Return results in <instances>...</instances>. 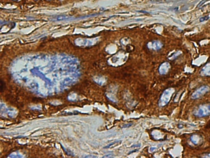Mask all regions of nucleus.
<instances>
[{
	"mask_svg": "<svg viewBox=\"0 0 210 158\" xmlns=\"http://www.w3.org/2000/svg\"><path fill=\"white\" fill-rule=\"evenodd\" d=\"M193 115L197 117H204L210 115V103H203L195 108Z\"/></svg>",
	"mask_w": 210,
	"mask_h": 158,
	"instance_id": "1",
	"label": "nucleus"
},
{
	"mask_svg": "<svg viewBox=\"0 0 210 158\" xmlns=\"http://www.w3.org/2000/svg\"><path fill=\"white\" fill-rule=\"evenodd\" d=\"M174 92L175 91L173 88H168L167 89L165 90L160 97L159 102V106L161 107L166 106V105L169 103V101H170Z\"/></svg>",
	"mask_w": 210,
	"mask_h": 158,
	"instance_id": "2",
	"label": "nucleus"
},
{
	"mask_svg": "<svg viewBox=\"0 0 210 158\" xmlns=\"http://www.w3.org/2000/svg\"><path fill=\"white\" fill-rule=\"evenodd\" d=\"M210 91V87L207 85H203L197 88V89L192 93L191 95L192 99H200L201 97H203L207 93H208Z\"/></svg>",
	"mask_w": 210,
	"mask_h": 158,
	"instance_id": "3",
	"label": "nucleus"
},
{
	"mask_svg": "<svg viewBox=\"0 0 210 158\" xmlns=\"http://www.w3.org/2000/svg\"><path fill=\"white\" fill-rule=\"evenodd\" d=\"M163 46V44L160 41H158V40H154V41L148 43L147 44V47L149 49L154 51H158L160 50Z\"/></svg>",
	"mask_w": 210,
	"mask_h": 158,
	"instance_id": "4",
	"label": "nucleus"
},
{
	"mask_svg": "<svg viewBox=\"0 0 210 158\" xmlns=\"http://www.w3.org/2000/svg\"><path fill=\"white\" fill-rule=\"evenodd\" d=\"M170 68H171L170 64L167 62H164L160 66L159 69V72L161 75H167L169 72V71L170 70Z\"/></svg>",
	"mask_w": 210,
	"mask_h": 158,
	"instance_id": "5",
	"label": "nucleus"
},
{
	"mask_svg": "<svg viewBox=\"0 0 210 158\" xmlns=\"http://www.w3.org/2000/svg\"><path fill=\"white\" fill-rule=\"evenodd\" d=\"M191 141L193 144L195 145H199L202 143L203 139L200 135L199 134H193L191 137Z\"/></svg>",
	"mask_w": 210,
	"mask_h": 158,
	"instance_id": "6",
	"label": "nucleus"
},
{
	"mask_svg": "<svg viewBox=\"0 0 210 158\" xmlns=\"http://www.w3.org/2000/svg\"><path fill=\"white\" fill-rule=\"evenodd\" d=\"M200 74L203 76H210V62L207 63L201 68Z\"/></svg>",
	"mask_w": 210,
	"mask_h": 158,
	"instance_id": "7",
	"label": "nucleus"
},
{
	"mask_svg": "<svg viewBox=\"0 0 210 158\" xmlns=\"http://www.w3.org/2000/svg\"><path fill=\"white\" fill-rule=\"evenodd\" d=\"M56 20L57 21H66V20H68L70 19L69 16L67 15H58L55 18Z\"/></svg>",
	"mask_w": 210,
	"mask_h": 158,
	"instance_id": "8",
	"label": "nucleus"
},
{
	"mask_svg": "<svg viewBox=\"0 0 210 158\" xmlns=\"http://www.w3.org/2000/svg\"><path fill=\"white\" fill-rule=\"evenodd\" d=\"M209 19V16L208 15H206V16H203V17H201V18H200L199 21L200 22H203L205 21H207Z\"/></svg>",
	"mask_w": 210,
	"mask_h": 158,
	"instance_id": "9",
	"label": "nucleus"
},
{
	"mask_svg": "<svg viewBox=\"0 0 210 158\" xmlns=\"http://www.w3.org/2000/svg\"><path fill=\"white\" fill-rule=\"evenodd\" d=\"M203 157H210V153H207V154H205V155H203Z\"/></svg>",
	"mask_w": 210,
	"mask_h": 158,
	"instance_id": "10",
	"label": "nucleus"
},
{
	"mask_svg": "<svg viewBox=\"0 0 210 158\" xmlns=\"http://www.w3.org/2000/svg\"><path fill=\"white\" fill-rule=\"evenodd\" d=\"M49 1H50V0H49Z\"/></svg>",
	"mask_w": 210,
	"mask_h": 158,
	"instance_id": "11",
	"label": "nucleus"
}]
</instances>
